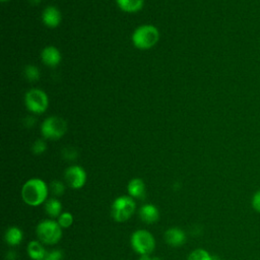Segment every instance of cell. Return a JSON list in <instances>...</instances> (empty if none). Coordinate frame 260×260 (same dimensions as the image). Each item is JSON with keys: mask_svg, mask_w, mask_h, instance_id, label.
Listing matches in <instances>:
<instances>
[{"mask_svg": "<svg viewBox=\"0 0 260 260\" xmlns=\"http://www.w3.org/2000/svg\"><path fill=\"white\" fill-rule=\"evenodd\" d=\"M24 103L27 109L36 114L44 113L49 105L48 96L45 91L38 88H32L25 93Z\"/></svg>", "mask_w": 260, "mask_h": 260, "instance_id": "cell-7", "label": "cell"}, {"mask_svg": "<svg viewBox=\"0 0 260 260\" xmlns=\"http://www.w3.org/2000/svg\"><path fill=\"white\" fill-rule=\"evenodd\" d=\"M139 260H152V258L149 255H140Z\"/></svg>", "mask_w": 260, "mask_h": 260, "instance_id": "cell-26", "label": "cell"}, {"mask_svg": "<svg viewBox=\"0 0 260 260\" xmlns=\"http://www.w3.org/2000/svg\"><path fill=\"white\" fill-rule=\"evenodd\" d=\"M186 240V234L179 228H170L165 232V241L171 247H181Z\"/></svg>", "mask_w": 260, "mask_h": 260, "instance_id": "cell-9", "label": "cell"}, {"mask_svg": "<svg viewBox=\"0 0 260 260\" xmlns=\"http://www.w3.org/2000/svg\"><path fill=\"white\" fill-rule=\"evenodd\" d=\"M118 6L125 12H136L143 6V0H117Z\"/></svg>", "mask_w": 260, "mask_h": 260, "instance_id": "cell-17", "label": "cell"}, {"mask_svg": "<svg viewBox=\"0 0 260 260\" xmlns=\"http://www.w3.org/2000/svg\"><path fill=\"white\" fill-rule=\"evenodd\" d=\"M139 217L145 223H154L159 218V211L156 206L150 203L143 204L139 208Z\"/></svg>", "mask_w": 260, "mask_h": 260, "instance_id": "cell-10", "label": "cell"}, {"mask_svg": "<svg viewBox=\"0 0 260 260\" xmlns=\"http://www.w3.org/2000/svg\"><path fill=\"white\" fill-rule=\"evenodd\" d=\"M136 203L134 198L129 195L117 197L111 205V216L117 222L127 221L134 213Z\"/></svg>", "mask_w": 260, "mask_h": 260, "instance_id": "cell-3", "label": "cell"}, {"mask_svg": "<svg viewBox=\"0 0 260 260\" xmlns=\"http://www.w3.org/2000/svg\"><path fill=\"white\" fill-rule=\"evenodd\" d=\"M13 251H10V252H8V254H7V259L8 260H13L14 258H15V255H14V253H12Z\"/></svg>", "mask_w": 260, "mask_h": 260, "instance_id": "cell-27", "label": "cell"}, {"mask_svg": "<svg viewBox=\"0 0 260 260\" xmlns=\"http://www.w3.org/2000/svg\"><path fill=\"white\" fill-rule=\"evenodd\" d=\"M50 190L53 195L61 196L65 191V185L61 181H53L50 185Z\"/></svg>", "mask_w": 260, "mask_h": 260, "instance_id": "cell-21", "label": "cell"}, {"mask_svg": "<svg viewBox=\"0 0 260 260\" xmlns=\"http://www.w3.org/2000/svg\"><path fill=\"white\" fill-rule=\"evenodd\" d=\"M24 75L29 81H37L40 78V70L37 66L28 65L24 68Z\"/></svg>", "mask_w": 260, "mask_h": 260, "instance_id": "cell-20", "label": "cell"}, {"mask_svg": "<svg viewBox=\"0 0 260 260\" xmlns=\"http://www.w3.org/2000/svg\"><path fill=\"white\" fill-rule=\"evenodd\" d=\"M27 254L31 260H44L47 251L40 241H30L27 244Z\"/></svg>", "mask_w": 260, "mask_h": 260, "instance_id": "cell-15", "label": "cell"}, {"mask_svg": "<svg viewBox=\"0 0 260 260\" xmlns=\"http://www.w3.org/2000/svg\"><path fill=\"white\" fill-rule=\"evenodd\" d=\"M47 148V144L44 140L42 139H38L35 141V143L32 144V147H31V150L35 154H42Z\"/></svg>", "mask_w": 260, "mask_h": 260, "instance_id": "cell-22", "label": "cell"}, {"mask_svg": "<svg viewBox=\"0 0 260 260\" xmlns=\"http://www.w3.org/2000/svg\"><path fill=\"white\" fill-rule=\"evenodd\" d=\"M67 130V123L64 119L56 116L47 118L41 127L42 134L47 139H59Z\"/></svg>", "mask_w": 260, "mask_h": 260, "instance_id": "cell-6", "label": "cell"}, {"mask_svg": "<svg viewBox=\"0 0 260 260\" xmlns=\"http://www.w3.org/2000/svg\"><path fill=\"white\" fill-rule=\"evenodd\" d=\"M211 260H220V259H219V257L213 255V256H211Z\"/></svg>", "mask_w": 260, "mask_h": 260, "instance_id": "cell-29", "label": "cell"}, {"mask_svg": "<svg viewBox=\"0 0 260 260\" xmlns=\"http://www.w3.org/2000/svg\"><path fill=\"white\" fill-rule=\"evenodd\" d=\"M41 57L43 62L48 65V66H56L60 63L61 61V54L59 52V50L53 46H49L46 47L42 53H41Z\"/></svg>", "mask_w": 260, "mask_h": 260, "instance_id": "cell-12", "label": "cell"}, {"mask_svg": "<svg viewBox=\"0 0 260 260\" xmlns=\"http://www.w3.org/2000/svg\"><path fill=\"white\" fill-rule=\"evenodd\" d=\"M64 180L68 187L80 189L86 182V173L80 166H70L64 172Z\"/></svg>", "mask_w": 260, "mask_h": 260, "instance_id": "cell-8", "label": "cell"}, {"mask_svg": "<svg viewBox=\"0 0 260 260\" xmlns=\"http://www.w3.org/2000/svg\"><path fill=\"white\" fill-rule=\"evenodd\" d=\"M41 1H42V0H29V2H30L31 4H34V5H37V4H39Z\"/></svg>", "mask_w": 260, "mask_h": 260, "instance_id": "cell-28", "label": "cell"}, {"mask_svg": "<svg viewBox=\"0 0 260 260\" xmlns=\"http://www.w3.org/2000/svg\"><path fill=\"white\" fill-rule=\"evenodd\" d=\"M45 211L52 218L59 217V215L62 213V204L60 200L55 197L47 199L45 202Z\"/></svg>", "mask_w": 260, "mask_h": 260, "instance_id": "cell-16", "label": "cell"}, {"mask_svg": "<svg viewBox=\"0 0 260 260\" xmlns=\"http://www.w3.org/2000/svg\"><path fill=\"white\" fill-rule=\"evenodd\" d=\"M42 19L44 23L49 27H56L61 21V13L55 6H48L43 11Z\"/></svg>", "mask_w": 260, "mask_h": 260, "instance_id": "cell-11", "label": "cell"}, {"mask_svg": "<svg viewBox=\"0 0 260 260\" xmlns=\"http://www.w3.org/2000/svg\"><path fill=\"white\" fill-rule=\"evenodd\" d=\"M132 249L139 255H149L155 248L153 235L146 230H137L130 237Z\"/></svg>", "mask_w": 260, "mask_h": 260, "instance_id": "cell-4", "label": "cell"}, {"mask_svg": "<svg viewBox=\"0 0 260 260\" xmlns=\"http://www.w3.org/2000/svg\"><path fill=\"white\" fill-rule=\"evenodd\" d=\"M152 260H161V259H159L158 257H154V258H152Z\"/></svg>", "mask_w": 260, "mask_h": 260, "instance_id": "cell-30", "label": "cell"}, {"mask_svg": "<svg viewBox=\"0 0 260 260\" xmlns=\"http://www.w3.org/2000/svg\"><path fill=\"white\" fill-rule=\"evenodd\" d=\"M73 214L71 212L64 211L59 215L57 221L62 229H68L73 223Z\"/></svg>", "mask_w": 260, "mask_h": 260, "instance_id": "cell-19", "label": "cell"}, {"mask_svg": "<svg viewBox=\"0 0 260 260\" xmlns=\"http://www.w3.org/2000/svg\"><path fill=\"white\" fill-rule=\"evenodd\" d=\"M64 153V157L67 159H75V157L77 156L76 150H74L73 148H66L63 151Z\"/></svg>", "mask_w": 260, "mask_h": 260, "instance_id": "cell-25", "label": "cell"}, {"mask_svg": "<svg viewBox=\"0 0 260 260\" xmlns=\"http://www.w3.org/2000/svg\"><path fill=\"white\" fill-rule=\"evenodd\" d=\"M38 240L46 245H55L62 238V228L57 220L44 219L36 228Z\"/></svg>", "mask_w": 260, "mask_h": 260, "instance_id": "cell-2", "label": "cell"}, {"mask_svg": "<svg viewBox=\"0 0 260 260\" xmlns=\"http://www.w3.org/2000/svg\"><path fill=\"white\" fill-rule=\"evenodd\" d=\"M252 206L256 211L260 212V190L254 194L252 198Z\"/></svg>", "mask_w": 260, "mask_h": 260, "instance_id": "cell-24", "label": "cell"}, {"mask_svg": "<svg viewBox=\"0 0 260 260\" xmlns=\"http://www.w3.org/2000/svg\"><path fill=\"white\" fill-rule=\"evenodd\" d=\"M127 192L128 195L132 198H143L145 195V184L143 180L140 178H134L130 180L127 185Z\"/></svg>", "mask_w": 260, "mask_h": 260, "instance_id": "cell-13", "label": "cell"}, {"mask_svg": "<svg viewBox=\"0 0 260 260\" xmlns=\"http://www.w3.org/2000/svg\"><path fill=\"white\" fill-rule=\"evenodd\" d=\"M159 38L157 28L153 25H141L135 29L132 41L135 47L139 49H149L154 46Z\"/></svg>", "mask_w": 260, "mask_h": 260, "instance_id": "cell-5", "label": "cell"}, {"mask_svg": "<svg viewBox=\"0 0 260 260\" xmlns=\"http://www.w3.org/2000/svg\"><path fill=\"white\" fill-rule=\"evenodd\" d=\"M4 239H5V242L7 243V245L17 246L21 243V241L23 239V233L17 226H9L5 231Z\"/></svg>", "mask_w": 260, "mask_h": 260, "instance_id": "cell-14", "label": "cell"}, {"mask_svg": "<svg viewBox=\"0 0 260 260\" xmlns=\"http://www.w3.org/2000/svg\"><path fill=\"white\" fill-rule=\"evenodd\" d=\"M49 187L45 181L40 178H31L27 180L21 188L22 201L31 207H37L45 203L48 199Z\"/></svg>", "mask_w": 260, "mask_h": 260, "instance_id": "cell-1", "label": "cell"}, {"mask_svg": "<svg viewBox=\"0 0 260 260\" xmlns=\"http://www.w3.org/2000/svg\"><path fill=\"white\" fill-rule=\"evenodd\" d=\"M187 260H211V255L204 249H195L189 255Z\"/></svg>", "mask_w": 260, "mask_h": 260, "instance_id": "cell-18", "label": "cell"}, {"mask_svg": "<svg viewBox=\"0 0 260 260\" xmlns=\"http://www.w3.org/2000/svg\"><path fill=\"white\" fill-rule=\"evenodd\" d=\"M1 1H7V0H1Z\"/></svg>", "mask_w": 260, "mask_h": 260, "instance_id": "cell-31", "label": "cell"}, {"mask_svg": "<svg viewBox=\"0 0 260 260\" xmlns=\"http://www.w3.org/2000/svg\"><path fill=\"white\" fill-rule=\"evenodd\" d=\"M63 257V254L60 250H53L50 252H47L44 260H61Z\"/></svg>", "mask_w": 260, "mask_h": 260, "instance_id": "cell-23", "label": "cell"}]
</instances>
